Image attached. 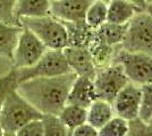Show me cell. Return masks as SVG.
Masks as SVG:
<instances>
[{
    "label": "cell",
    "instance_id": "6da1fadb",
    "mask_svg": "<svg viewBox=\"0 0 152 136\" xmlns=\"http://www.w3.org/2000/svg\"><path fill=\"white\" fill-rule=\"evenodd\" d=\"M76 74L35 77L18 83L17 92L42 115H56L65 107Z\"/></svg>",
    "mask_w": 152,
    "mask_h": 136
},
{
    "label": "cell",
    "instance_id": "7a4b0ae2",
    "mask_svg": "<svg viewBox=\"0 0 152 136\" xmlns=\"http://www.w3.org/2000/svg\"><path fill=\"white\" fill-rule=\"evenodd\" d=\"M42 117L43 115L22 97L16 89L7 95L0 109V126L5 132L16 133L25 124L42 119Z\"/></svg>",
    "mask_w": 152,
    "mask_h": 136
},
{
    "label": "cell",
    "instance_id": "3957f363",
    "mask_svg": "<svg viewBox=\"0 0 152 136\" xmlns=\"http://www.w3.org/2000/svg\"><path fill=\"white\" fill-rule=\"evenodd\" d=\"M22 25L34 33L47 49L63 50L67 47V31L61 20L47 15L42 17H25L20 20Z\"/></svg>",
    "mask_w": 152,
    "mask_h": 136
},
{
    "label": "cell",
    "instance_id": "277c9868",
    "mask_svg": "<svg viewBox=\"0 0 152 136\" xmlns=\"http://www.w3.org/2000/svg\"><path fill=\"white\" fill-rule=\"evenodd\" d=\"M127 52L152 56V17L142 10L129 20L124 40L118 47Z\"/></svg>",
    "mask_w": 152,
    "mask_h": 136
},
{
    "label": "cell",
    "instance_id": "5b68a950",
    "mask_svg": "<svg viewBox=\"0 0 152 136\" xmlns=\"http://www.w3.org/2000/svg\"><path fill=\"white\" fill-rule=\"evenodd\" d=\"M16 69V68H15ZM17 71V82L22 83L24 81L35 77H52L70 73V68L65 58L63 50L48 49L43 56L31 67L19 68Z\"/></svg>",
    "mask_w": 152,
    "mask_h": 136
},
{
    "label": "cell",
    "instance_id": "8992f818",
    "mask_svg": "<svg viewBox=\"0 0 152 136\" xmlns=\"http://www.w3.org/2000/svg\"><path fill=\"white\" fill-rule=\"evenodd\" d=\"M114 63L123 67L131 83L143 86L152 83V56L139 52H127L117 48Z\"/></svg>",
    "mask_w": 152,
    "mask_h": 136
},
{
    "label": "cell",
    "instance_id": "52a82bcc",
    "mask_svg": "<svg viewBox=\"0 0 152 136\" xmlns=\"http://www.w3.org/2000/svg\"><path fill=\"white\" fill-rule=\"evenodd\" d=\"M128 82L123 67L114 61L103 68H99L93 79L98 99L110 103H113L116 95Z\"/></svg>",
    "mask_w": 152,
    "mask_h": 136
},
{
    "label": "cell",
    "instance_id": "ba28073f",
    "mask_svg": "<svg viewBox=\"0 0 152 136\" xmlns=\"http://www.w3.org/2000/svg\"><path fill=\"white\" fill-rule=\"evenodd\" d=\"M47 50V47L38 39V36L31 30L23 26L16 48L14 50L12 59L13 68L19 69L31 67L43 56Z\"/></svg>",
    "mask_w": 152,
    "mask_h": 136
},
{
    "label": "cell",
    "instance_id": "9c48e42d",
    "mask_svg": "<svg viewBox=\"0 0 152 136\" xmlns=\"http://www.w3.org/2000/svg\"><path fill=\"white\" fill-rule=\"evenodd\" d=\"M142 101L141 86L128 82L116 95L113 101L115 116H118L127 121L140 116Z\"/></svg>",
    "mask_w": 152,
    "mask_h": 136
},
{
    "label": "cell",
    "instance_id": "30bf717a",
    "mask_svg": "<svg viewBox=\"0 0 152 136\" xmlns=\"http://www.w3.org/2000/svg\"><path fill=\"white\" fill-rule=\"evenodd\" d=\"M63 52L70 71L76 74V76L94 79L98 69L88 48L66 47L63 49Z\"/></svg>",
    "mask_w": 152,
    "mask_h": 136
},
{
    "label": "cell",
    "instance_id": "8fae6325",
    "mask_svg": "<svg viewBox=\"0 0 152 136\" xmlns=\"http://www.w3.org/2000/svg\"><path fill=\"white\" fill-rule=\"evenodd\" d=\"M94 0H55L51 1L50 15L61 22H82Z\"/></svg>",
    "mask_w": 152,
    "mask_h": 136
},
{
    "label": "cell",
    "instance_id": "7c38bea8",
    "mask_svg": "<svg viewBox=\"0 0 152 136\" xmlns=\"http://www.w3.org/2000/svg\"><path fill=\"white\" fill-rule=\"evenodd\" d=\"M98 97H96L93 79L76 76L75 81L73 82L72 87L68 92L66 103L75 104L88 109V107Z\"/></svg>",
    "mask_w": 152,
    "mask_h": 136
},
{
    "label": "cell",
    "instance_id": "4fadbf2b",
    "mask_svg": "<svg viewBox=\"0 0 152 136\" xmlns=\"http://www.w3.org/2000/svg\"><path fill=\"white\" fill-rule=\"evenodd\" d=\"M140 12H142V9L128 0H110L107 4V22L114 24H128Z\"/></svg>",
    "mask_w": 152,
    "mask_h": 136
},
{
    "label": "cell",
    "instance_id": "5bb4252c",
    "mask_svg": "<svg viewBox=\"0 0 152 136\" xmlns=\"http://www.w3.org/2000/svg\"><path fill=\"white\" fill-rule=\"evenodd\" d=\"M117 48L118 47H113V45H109L108 43L103 42L101 39H99L95 35L94 31H93V35L88 44V49H89L92 59L96 66V69L103 68L113 63Z\"/></svg>",
    "mask_w": 152,
    "mask_h": 136
},
{
    "label": "cell",
    "instance_id": "9a60e30c",
    "mask_svg": "<svg viewBox=\"0 0 152 136\" xmlns=\"http://www.w3.org/2000/svg\"><path fill=\"white\" fill-rule=\"evenodd\" d=\"M22 30L23 26L9 25L0 20V58L13 59L14 50Z\"/></svg>",
    "mask_w": 152,
    "mask_h": 136
},
{
    "label": "cell",
    "instance_id": "2e32d148",
    "mask_svg": "<svg viewBox=\"0 0 152 136\" xmlns=\"http://www.w3.org/2000/svg\"><path fill=\"white\" fill-rule=\"evenodd\" d=\"M50 0H18L14 15L20 23V20L25 17H42L50 15Z\"/></svg>",
    "mask_w": 152,
    "mask_h": 136
},
{
    "label": "cell",
    "instance_id": "e0dca14e",
    "mask_svg": "<svg viewBox=\"0 0 152 136\" xmlns=\"http://www.w3.org/2000/svg\"><path fill=\"white\" fill-rule=\"evenodd\" d=\"M114 116L113 104L102 99H96L88 107L86 123L99 129Z\"/></svg>",
    "mask_w": 152,
    "mask_h": 136
},
{
    "label": "cell",
    "instance_id": "ac0fdd59",
    "mask_svg": "<svg viewBox=\"0 0 152 136\" xmlns=\"http://www.w3.org/2000/svg\"><path fill=\"white\" fill-rule=\"evenodd\" d=\"M67 31V47H85L88 48L93 31L85 20L82 22H63Z\"/></svg>",
    "mask_w": 152,
    "mask_h": 136
},
{
    "label": "cell",
    "instance_id": "d6986e66",
    "mask_svg": "<svg viewBox=\"0 0 152 136\" xmlns=\"http://www.w3.org/2000/svg\"><path fill=\"white\" fill-rule=\"evenodd\" d=\"M128 24H114L106 22L94 30L95 35L113 47H119L124 40Z\"/></svg>",
    "mask_w": 152,
    "mask_h": 136
},
{
    "label": "cell",
    "instance_id": "ffe728a7",
    "mask_svg": "<svg viewBox=\"0 0 152 136\" xmlns=\"http://www.w3.org/2000/svg\"><path fill=\"white\" fill-rule=\"evenodd\" d=\"M88 109L75 104H65L60 112L58 113L59 119L69 130H73L77 126L86 123Z\"/></svg>",
    "mask_w": 152,
    "mask_h": 136
},
{
    "label": "cell",
    "instance_id": "44dd1931",
    "mask_svg": "<svg viewBox=\"0 0 152 136\" xmlns=\"http://www.w3.org/2000/svg\"><path fill=\"white\" fill-rule=\"evenodd\" d=\"M107 22V2L102 0H94L89 7L85 15V23L95 30Z\"/></svg>",
    "mask_w": 152,
    "mask_h": 136
},
{
    "label": "cell",
    "instance_id": "7402d4cb",
    "mask_svg": "<svg viewBox=\"0 0 152 136\" xmlns=\"http://www.w3.org/2000/svg\"><path fill=\"white\" fill-rule=\"evenodd\" d=\"M43 136H69L70 130L56 115H43Z\"/></svg>",
    "mask_w": 152,
    "mask_h": 136
},
{
    "label": "cell",
    "instance_id": "603a6c76",
    "mask_svg": "<svg viewBox=\"0 0 152 136\" xmlns=\"http://www.w3.org/2000/svg\"><path fill=\"white\" fill-rule=\"evenodd\" d=\"M99 136H126L128 132V121L118 116H114L101 128Z\"/></svg>",
    "mask_w": 152,
    "mask_h": 136
},
{
    "label": "cell",
    "instance_id": "cb8c5ba5",
    "mask_svg": "<svg viewBox=\"0 0 152 136\" xmlns=\"http://www.w3.org/2000/svg\"><path fill=\"white\" fill-rule=\"evenodd\" d=\"M17 86H18L17 71L15 68H12L8 73H6L5 75H2L0 77V109L6 100L7 95L12 91L16 90Z\"/></svg>",
    "mask_w": 152,
    "mask_h": 136
},
{
    "label": "cell",
    "instance_id": "d4e9b609",
    "mask_svg": "<svg viewBox=\"0 0 152 136\" xmlns=\"http://www.w3.org/2000/svg\"><path fill=\"white\" fill-rule=\"evenodd\" d=\"M142 91V101L140 118L144 121H149L152 117V83L141 86Z\"/></svg>",
    "mask_w": 152,
    "mask_h": 136
},
{
    "label": "cell",
    "instance_id": "484cf974",
    "mask_svg": "<svg viewBox=\"0 0 152 136\" xmlns=\"http://www.w3.org/2000/svg\"><path fill=\"white\" fill-rule=\"evenodd\" d=\"M18 0H0V20L9 25L23 26L15 18V8Z\"/></svg>",
    "mask_w": 152,
    "mask_h": 136
},
{
    "label": "cell",
    "instance_id": "4316f807",
    "mask_svg": "<svg viewBox=\"0 0 152 136\" xmlns=\"http://www.w3.org/2000/svg\"><path fill=\"white\" fill-rule=\"evenodd\" d=\"M126 136H152V126L140 117L128 121V132Z\"/></svg>",
    "mask_w": 152,
    "mask_h": 136
},
{
    "label": "cell",
    "instance_id": "83f0119b",
    "mask_svg": "<svg viewBox=\"0 0 152 136\" xmlns=\"http://www.w3.org/2000/svg\"><path fill=\"white\" fill-rule=\"evenodd\" d=\"M16 136H43V124L41 119L25 124L16 132Z\"/></svg>",
    "mask_w": 152,
    "mask_h": 136
},
{
    "label": "cell",
    "instance_id": "f1b7e54d",
    "mask_svg": "<svg viewBox=\"0 0 152 136\" xmlns=\"http://www.w3.org/2000/svg\"><path fill=\"white\" fill-rule=\"evenodd\" d=\"M69 136H99V130L92 125L84 123L77 126L73 130H70Z\"/></svg>",
    "mask_w": 152,
    "mask_h": 136
},
{
    "label": "cell",
    "instance_id": "f546056e",
    "mask_svg": "<svg viewBox=\"0 0 152 136\" xmlns=\"http://www.w3.org/2000/svg\"><path fill=\"white\" fill-rule=\"evenodd\" d=\"M128 1H131L132 4H134L135 6H137L140 9H142V10H144L146 7V0H128Z\"/></svg>",
    "mask_w": 152,
    "mask_h": 136
},
{
    "label": "cell",
    "instance_id": "4dcf8cb0",
    "mask_svg": "<svg viewBox=\"0 0 152 136\" xmlns=\"http://www.w3.org/2000/svg\"><path fill=\"white\" fill-rule=\"evenodd\" d=\"M144 10H145L146 13L149 14V15L152 17V1H151V2H149V4L146 5V7H145V9H144Z\"/></svg>",
    "mask_w": 152,
    "mask_h": 136
},
{
    "label": "cell",
    "instance_id": "1f68e13d",
    "mask_svg": "<svg viewBox=\"0 0 152 136\" xmlns=\"http://www.w3.org/2000/svg\"><path fill=\"white\" fill-rule=\"evenodd\" d=\"M4 136H16V133H13V132H5V133H4Z\"/></svg>",
    "mask_w": 152,
    "mask_h": 136
},
{
    "label": "cell",
    "instance_id": "d6a6232c",
    "mask_svg": "<svg viewBox=\"0 0 152 136\" xmlns=\"http://www.w3.org/2000/svg\"><path fill=\"white\" fill-rule=\"evenodd\" d=\"M4 133H5V130L2 129V127L0 126V136H4Z\"/></svg>",
    "mask_w": 152,
    "mask_h": 136
},
{
    "label": "cell",
    "instance_id": "836d02e7",
    "mask_svg": "<svg viewBox=\"0 0 152 136\" xmlns=\"http://www.w3.org/2000/svg\"><path fill=\"white\" fill-rule=\"evenodd\" d=\"M148 123H150V125H151V126H152V117H151V119H150V120H149Z\"/></svg>",
    "mask_w": 152,
    "mask_h": 136
},
{
    "label": "cell",
    "instance_id": "e575fe53",
    "mask_svg": "<svg viewBox=\"0 0 152 136\" xmlns=\"http://www.w3.org/2000/svg\"><path fill=\"white\" fill-rule=\"evenodd\" d=\"M152 0H146V5H148V4H149V2H151Z\"/></svg>",
    "mask_w": 152,
    "mask_h": 136
},
{
    "label": "cell",
    "instance_id": "d590c367",
    "mask_svg": "<svg viewBox=\"0 0 152 136\" xmlns=\"http://www.w3.org/2000/svg\"><path fill=\"white\" fill-rule=\"evenodd\" d=\"M102 1H104V2H107V4H108V2L110 1V0H102Z\"/></svg>",
    "mask_w": 152,
    "mask_h": 136
},
{
    "label": "cell",
    "instance_id": "8d00e7d4",
    "mask_svg": "<svg viewBox=\"0 0 152 136\" xmlns=\"http://www.w3.org/2000/svg\"><path fill=\"white\" fill-rule=\"evenodd\" d=\"M50 1H55V0H50Z\"/></svg>",
    "mask_w": 152,
    "mask_h": 136
}]
</instances>
